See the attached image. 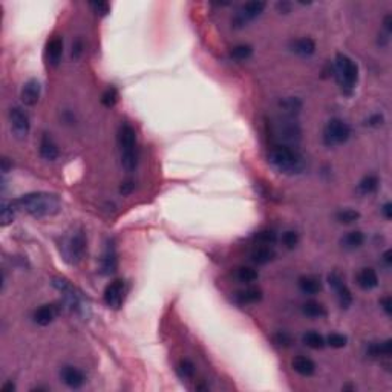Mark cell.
Segmentation results:
<instances>
[{
	"label": "cell",
	"mask_w": 392,
	"mask_h": 392,
	"mask_svg": "<svg viewBox=\"0 0 392 392\" xmlns=\"http://www.w3.org/2000/svg\"><path fill=\"white\" fill-rule=\"evenodd\" d=\"M16 206L34 218H48L54 216L60 212V201L55 194L37 191L23 194L16 201Z\"/></svg>",
	"instance_id": "1"
},
{
	"label": "cell",
	"mask_w": 392,
	"mask_h": 392,
	"mask_svg": "<svg viewBox=\"0 0 392 392\" xmlns=\"http://www.w3.org/2000/svg\"><path fill=\"white\" fill-rule=\"evenodd\" d=\"M270 162L273 164V167H276L279 172L284 173H290V175H296L303 172L306 162L305 158L302 156V153H299L297 150L291 149L290 146H277L270 152Z\"/></svg>",
	"instance_id": "2"
},
{
	"label": "cell",
	"mask_w": 392,
	"mask_h": 392,
	"mask_svg": "<svg viewBox=\"0 0 392 392\" xmlns=\"http://www.w3.org/2000/svg\"><path fill=\"white\" fill-rule=\"evenodd\" d=\"M118 141L121 149V164L127 172H132L136 169L138 164V153H136V132L135 129L123 123L118 132Z\"/></svg>",
	"instance_id": "3"
},
{
	"label": "cell",
	"mask_w": 392,
	"mask_h": 392,
	"mask_svg": "<svg viewBox=\"0 0 392 392\" xmlns=\"http://www.w3.org/2000/svg\"><path fill=\"white\" fill-rule=\"evenodd\" d=\"M335 78L339 85L345 89H352L358 80L357 65L343 54H339L335 57Z\"/></svg>",
	"instance_id": "4"
},
{
	"label": "cell",
	"mask_w": 392,
	"mask_h": 392,
	"mask_svg": "<svg viewBox=\"0 0 392 392\" xmlns=\"http://www.w3.org/2000/svg\"><path fill=\"white\" fill-rule=\"evenodd\" d=\"M351 136V127L348 123H345L340 118H332L328 121L323 130V143L328 147H334L339 144H343Z\"/></svg>",
	"instance_id": "5"
},
{
	"label": "cell",
	"mask_w": 392,
	"mask_h": 392,
	"mask_svg": "<svg viewBox=\"0 0 392 392\" xmlns=\"http://www.w3.org/2000/svg\"><path fill=\"white\" fill-rule=\"evenodd\" d=\"M86 251V238L83 235V232H77L74 233L71 238H68L63 244V253H65V259L69 264H78Z\"/></svg>",
	"instance_id": "6"
},
{
	"label": "cell",
	"mask_w": 392,
	"mask_h": 392,
	"mask_svg": "<svg viewBox=\"0 0 392 392\" xmlns=\"http://www.w3.org/2000/svg\"><path fill=\"white\" fill-rule=\"evenodd\" d=\"M10 124H11V132L14 133L16 138L19 139H25L30 133V117L28 114L20 109V107H13L10 110Z\"/></svg>",
	"instance_id": "7"
},
{
	"label": "cell",
	"mask_w": 392,
	"mask_h": 392,
	"mask_svg": "<svg viewBox=\"0 0 392 392\" xmlns=\"http://www.w3.org/2000/svg\"><path fill=\"white\" fill-rule=\"evenodd\" d=\"M264 8H265V4H264V2H248V4H245V5L241 8V11L236 14V17L233 19V25H235L236 28L245 26L248 22H251V20H255L256 17H259V16L262 14Z\"/></svg>",
	"instance_id": "8"
},
{
	"label": "cell",
	"mask_w": 392,
	"mask_h": 392,
	"mask_svg": "<svg viewBox=\"0 0 392 392\" xmlns=\"http://www.w3.org/2000/svg\"><path fill=\"white\" fill-rule=\"evenodd\" d=\"M276 136L281 143H285V144L297 143L300 139V127L294 121H282L276 127Z\"/></svg>",
	"instance_id": "9"
},
{
	"label": "cell",
	"mask_w": 392,
	"mask_h": 392,
	"mask_svg": "<svg viewBox=\"0 0 392 392\" xmlns=\"http://www.w3.org/2000/svg\"><path fill=\"white\" fill-rule=\"evenodd\" d=\"M328 282H329L331 288L335 291L340 306H342V308H348V306L352 303V296H351L349 288L345 285L342 276H340L339 273H332V274L328 276Z\"/></svg>",
	"instance_id": "10"
},
{
	"label": "cell",
	"mask_w": 392,
	"mask_h": 392,
	"mask_svg": "<svg viewBox=\"0 0 392 392\" xmlns=\"http://www.w3.org/2000/svg\"><path fill=\"white\" fill-rule=\"evenodd\" d=\"M124 299V282L123 281H114L110 282L104 290V302L107 306L117 310L121 306Z\"/></svg>",
	"instance_id": "11"
},
{
	"label": "cell",
	"mask_w": 392,
	"mask_h": 392,
	"mask_svg": "<svg viewBox=\"0 0 392 392\" xmlns=\"http://www.w3.org/2000/svg\"><path fill=\"white\" fill-rule=\"evenodd\" d=\"M60 378L68 387H72V389L81 387L86 381L85 374L75 366H63L60 371Z\"/></svg>",
	"instance_id": "12"
},
{
	"label": "cell",
	"mask_w": 392,
	"mask_h": 392,
	"mask_svg": "<svg viewBox=\"0 0 392 392\" xmlns=\"http://www.w3.org/2000/svg\"><path fill=\"white\" fill-rule=\"evenodd\" d=\"M62 55H63V42L60 37H54L52 40L48 42L46 45V59H48V63L54 68L59 66L60 60H62Z\"/></svg>",
	"instance_id": "13"
},
{
	"label": "cell",
	"mask_w": 392,
	"mask_h": 392,
	"mask_svg": "<svg viewBox=\"0 0 392 392\" xmlns=\"http://www.w3.org/2000/svg\"><path fill=\"white\" fill-rule=\"evenodd\" d=\"M39 98H40V83L37 80L26 81L22 89V101L26 106H34L37 104Z\"/></svg>",
	"instance_id": "14"
},
{
	"label": "cell",
	"mask_w": 392,
	"mask_h": 392,
	"mask_svg": "<svg viewBox=\"0 0 392 392\" xmlns=\"http://www.w3.org/2000/svg\"><path fill=\"white\" fill-rule=\"evenodd\" d=\"M39 150H40V156H42L43 159H46V161H55V159L59 158V153H60L57 144H55V143L52 141V138L48 136V135H43V136H42Z\"/></svg>",
	"instance_id": "15"
},
{
	"label": "cell",
	"mask_w": 392,
	"mask_h": 392,
	"mask_svg": "<svg viewBox=\"0 0 392 392\" xmlns=\"http://www.w3.org/2000/svg\"><path fill=\"white\" fill-rule=\"evenodd\" d=\"M261 299H262V291L259 288H247L235 294V300L239 305H253V303H258Z\"/></svg>",
	"instance_id": "16"
},
{
	"label": "cell",
	"mask_w": 392,
	"mask_h": 392,
	"mask_svg": "<svg viewBox=\"0 0 392 392\" xmlns=\"http://www.w3.org/2000/svg\"><path fill=\"white\" fill-rule=\"evenodd\" d=\"M291 365H293V369H294L297 374L305 375V377L313 375V374H314V371H316V365H314V361H313L311 358H308V357H303V355H297V357H294V358H293V361H291Z\"/></svg>",
	"instance_id": "17"
},
{
	"label": "cell",
	"mask_w": 392,
	"mask_h": 392,
	"mask_svg": "<svg viewBox=\"0 0 392 392\" xmlns=\"http://www.w3.org/2000/svg\"><path fill=\"white\" fill-rule=\"evenodd\" d=\"M357 284L363 290H372L378 285V277L377 273L372 268H363L357 274Z\"/></svg>",
	"instance_id": "18"
},
{
	"label": "cell",
	"mask_w": 392,
	"mask_h": 392,
	"mask_svg": "<svg viewBox=\"0 0 392 392\" xmlns=\"http://www.w3.org/2000/svg\"><path fill=\"white\" fill-rule=\"evenodd\" d=\"M55 306L52 305H43L40 306L36 313H34V322L40 326H46L49 325L54 319H55Z\"/></svg>",
	"instance_id": "19"
},
{
	"label": "cell",
	"mask_w": 392,
	"mask_h": 392,
	"mask_svg": "<svg viewBox=\"0 0 392 392\" xmlns=\"http://www.w3.org/2000/svg\"><path fill=\"white\" fill-rule=\"evenodd\" d=\"M291 51L296 52L297 55H302V57H308L311 54H314L316 51V45L311 39L308 37H303V39H297L291 43Z\"/></svg>",
	"instance_id": "20"
},
{
	"label": "cell",
	"mask_w": 392,
	"mask_h": 392,
	"mask_svg": "<svg viewBox=\"0 0 392 392\" xmlns=\"http://www.w3.org/2000/svg\"><path fill=\"white\" fill-rule=\"evenodd\" d=\"M101 270H103V274H112L117 270V255H115V248L112 247V244L107 245V248L103 255Z\"/></svg>",
	"instance_id": "21"
},
{
	"label": "cell",
	"mask_w": 392,
	"mask_h": 392,
	"mask_svg": "<svg viewBox=\"0 0 392 392\" xmlns=\"http://www.w3.org/2000/svg\"><path fill=\"white\" fill-rule=\"evenodd\" d=\"M274 256H276V253H274V250L270 248V247H258V248H255V250L251 251V255H250L251 261H253L255 264H258V265H265V264L271 262V261L274 259Z\"/></svg>",
	"instance_id": "22"
},
{
	"label": "cell",
	"mask_w": 392,
	"mask_h": 392,
	"mask_svg": "<svg viewBox=\"0 0 392 392\" xmlns=\"http://www.w3.org/2000/svg\"><path fill=\"white\" fill-rule=\"evenodd\" d=\"M363 241H365L363 233L355 230V232H349V233H346V235L340 239V245H342L345 250H355V248L361 247Z\"/></svg>",
	"instance_id": "23"
},
{
	"label": "cell",
	"mask_w": 392,
	"mask_h": 392,
	"mask_svg": "<svg viewBox=\"0 0 392 392\" xmlns=\"http://www.w3.org/2000/svg\"><path fill=\"white\" fill-rule=\"evenodd\" d=\"M299 288L305 294H317L322 290V284L311 276H305L299 279Z\"/></svg>",
	"instance_id": "24"
},
{
	"label": "cell",
	"mask_w": 392,
	"mask_h": 392,
	"mask_svg": "<svg viewBox=\"0 0 392 392\" xmlns=\"http://www.w3.org/2000/svg\"><path fill=\"white\" fill-rule=\"evenodd\" d=\"M302 311L303 314H306L308 317L311 319H320V317H325L326 316V310L322 303L319 302H306L303 306H302Z\"/></svg>",
	"instance_id": "25"
},
{
	"label": "cell",
	"mask_w": 392,
	"mask_h": 392,
	"mask_svg": "<svg viewBox=\"0 0 392 392\" xmlns=\"http://www.w3.org/2000/svg\"><path fill=\"white\" fill-rule=\"evenodd\" d=\"M303 343L311 349H322L326 345L325 339L319 332H314V331H310L303 335Z\"/></svg>",
	"instance_id": "26"
},
{
	"label": "cell",
	"mask_w": 392,
	"mask_h": 392,
	"mask_svg": "<svg viewBox=\"0 0 392 392\" xmlns=\"http://www.w3.org/2000/svg\"><path fill=\"white\" fill-rule=\"evenodd\" d=\"M235 276L239 282H244V284H251L258 279V271L250 268V267H239L236 271H235Z\"/></svg>",
	"instance_id": "27"
},
{
	"label": "cell",
	"mask_w": 392,
	"mask_h": 392,
	"mask_svg": "<svg viewBox=\"0 0 392 392\" xmlns=\"http://www.w3.org/2000/svg\"><path fill=\"white\" fill-rule=\"evenodd\" d=\"M369 354L377 357V355H390L392 352V342L390 340H386L383 343H374L369 346Z\"/></svg>",
	"instance_id": "28"
},
{
	"label": "cell",
	"mask_w": 392,
	"mask_h": 392,
	"mask_svg": "<svg viewBox=\"0 0 392 392\" xmlns=\"http://www.w3.org/2000/svg\"><path fill=\"white\" fill-rule=\"evenodd\" d=\"M377 187H378V179H377V176L371 175V176L363 178V181L358 184V191L363 194H369V193L375 191Z\"/></svg>",
	"instance_id": "29"
},
{
	"label": "cell",
	"mask_w": 392,
	"mask_h": 392,
	"mask_svg": "<svg viewBox=\"0 0 392 392\" xmlns=\"http://www.w3.org/2000/svg\"><path fill=\"white\" fill-rule=\"evenodd\" d=\"M253 52V48L250 45H238L232 49L230 55L232 59L238 60V62H242V60H247Z\"/></svg>",
	"instance_id": "30"
},
{
	"label": "cell",
	"mask_w": 392,
	"mask_h": 392,
	"mask_svg": "<svg viewBox=\"0 0 392 392\" xmlns=\"http://www.w3.org/2000/svg\"><path fill=\"white\" fill-rule=\"evenodd\" d=\"M358 218H360V213L355 212V210H351V209H346V210H342V212L337 213V221L340 224H352Z\"/></svg>",
	"instance_id": "31"
},
{
	"label": "cell",
	"mask_w": 392,
	"mask_h": 392,
	"mask_svg": "<svg viewBox=\"0 0 392 392\" xmlns=\"http://www.w3.org/2000/svg\"><path fill=\"white\" fill-rule=\"evenodd\" d=\"M281 107L288 114H294V112H299V109L302 107V103L299 98L290 97V98H285L281 101Z\"/></svg>",
	"instance_id": "32"
},
{
	"label": "cell",
	"mask_w": 392,
	"mask_h": 392,
	"mask_svg": "<svg viewBox=\"0 0 392 392\" xmlns=\"http://www.w3.org/2000/svg\"><path fill=\"white\" fill-rule=\"evenodd\" d=\"M14 206L10 203H2V226H8L14 221Z\"/></svg>",
	"instance_id": "33"
},
{
	"label": "cell",
	"mask_w": 392,
	"mask_h": 392,
	"mask_svg": "<svg viewBox=\"0 0 392 392\" xmlns=\"http://www.w3.org/2000/svg\"><path fill=\"white\" fill-rule=\"evenodd\" d=\"M282 244H284V247L288 248V250L296 248L297 244H299V235H297L296 232H293V230L285 232V233L282 235Z\"/></svg>",
	"instance_id": "34"
},
{
	"label": "cell",
	"mask_w": 392,
	"mask_h": 392,
	"mask_svg": "<svg viewBox=\"0 0 392 392\" xmlns=\"http://www.w3.org/2000/svg\"><path fill=\"white\" fill-rule=\"evenodd\" d=\"M255 239L261 244H265V245H270V244H274L276 242V233L271 232V230H261L255 235Z\"/></svg>",
	"instance_id": "35"
},
{
	"label": "cell",
	"mask_w": 392,
	"mask_h": 392,
	"mask_svg": "<svg viewBox=\"0 0 392 392\" xmlns=\"http://www.w3.org/2000/svg\"><path fill=\"white\" fill-rule=\"evenodd\" d=\"M178 372L182 378H190L194 374V366L188 360H181L179 365H178Z\"/></svg>",
	"instance_id": "36"
},
{
	"label": "cell",
	"mask_w": 392,
	"mask_h": 392,
	"mask_svg": "<svg viewBox=\"0 0 392 392\" xmlns=\"http://www.w3.org/2000/svg\"><path fill=\"white\" fill-rule=\"evenodd\" d=\"M117 101H118V92H117L115 88H109V89L103 94V97H101V103H103L104 106H107V107H112Z\"/></svg>",
	"instance_id": "37"
},
{
	"label": "cell",
	"mask_w": 392,
	"mask_h": 392,
	"mask_svg": "<svg viewBox=\"0 0 392 392\" xmlns=\"http://www.w3.org/2000/svg\"><path fill=\"white\" fill-rule=\"evenodd\" d=\"M346 342H348V339L345 335L339 334V332H334V334L328 335V339H326V343L331 348H343L346 345Z\"/></svg>",
	"instance_id": "38"
},
{
	"label": "cell",
	"mask_w": 392,
	"mask_h": 392,
	"mask_svg": "<svg viewBox=\"0 0 392 392\" xmlns=\"http://www.w3.org/2000/svg\"><path fill=\"white\" fill-rule=\"evenodd\" d=\"M274 343H277L279 346L287 348V346H290L293 343V339L287 332H277V334H274Z\"/></svg>",
	"instance_id": "39"
},
{
	"label": "cell",
	"mask_w": 392,
	"mask_h": 392,
	"mask_svg": "<svg viewBox=\"0 0 392 392\" xmlns=\"http://www.w3.org/2000/svg\"><path fill=\"white\" fill-rule=\"evenodd\" d=\"M91 8L95 11V14L98 16H106L109 13V4L106 2H92L91 4Z\"/></svg>",
	"instance_id": "40"
},
{
	"label": "cell",
	"mask_w": 392,
	"mask_h": 392,
	"mask_svg": "<svg viewBox=\"0 0 392 392\" xmlns=\"http://www.w3.org/2000/svg\"><path fill=\"white\" fill-rule=\"evenodd\" d=\"M380 305H381V308L384 310V313H386L387 316L392 314V299H390L389 296L383 297V299L380 300Z\"/></svg>",
	"instance_id": "41"
},
{
	"label": "cell",
	"mask_w": 392,
	"mask_h": 392,
	"mask_svg": "<svg viewBox=\"0 0 392 392\" xmlns=\"http://www.w3.org/2000/svg\"><path fill=\"white\" fill-rule=\"evenodd\" d=\"M133 188H135V184H133V182H130V181H129V182H124V184L120 187V193H123V194H129Z\"/></svg>",
	"instance_id": "42"
},
{
	"label": "cell",
	"mask_w": 392,
	"mask_h": 392,
	"mask_svg": "<svg viewBox=\"0 0 392 392\" xmlns=\"http://www.w3.org/2000/svg\"><path fill=\"white\" fill-rule=\"evenodd\" d=\"M381 121H383V117L374 115V117H371V118L366 121V124H368V126H378V124H381Z\"/></svg>",
	"instance_id": "43"
},
{
	"label": "cell",
	"mask_w": 392,
	"mask_h": 392,
	"mask_svg": "<svg viewBox=\"0 0 392 392\" xmlns=\"http://www.w3.org/2000/svg\"><path fill=\"white\" fill-rule=\"evenodd\" d=\"M381 212H383V215H384L386 219H390V218H392V206H390L389 203H386V204L383 206Z\"/></svg>",
	"instance_id": "44"
},
{
	"label": "cell",
	"mask_w": 392,
	"mask_h": 392,
	"mask_svg": "<svg viewBox=\"0 0 392 392\" xmlns=\"http://www.w3.org/2000/svg\"><path fill=\"white\" fill-rule=\"evenodd\" d=\"M290 8H291V4H288V2H279L277 4V10L281 11V13H290Z\"/></svg>",
	"instance_id": "45"
},
{
	"label": "cell",
	"mask_w": 392,
	"mask_h": 392,
	"mask_svg": "<svg viewBox=\"0 0 392 392\" xmlns=\"http://www.w3.org/2000/svg\"><path fill=\"white\" fill-rule=\"evenodd\" d=\"M83 48V45H81V42H77V45L74 46V49H72V57L74 59H78L80 57V54H81V49Z\"/></svg>",
	"instance_id": "46"
},
{
	"label": "cell",
	"mask_w": 392,
	"mask_h": 392,
	"mask_svg": "<svg viewBox=\"0 0 392 392\" xmlns=\"http://www.w3.org/2000/svg\"><path fill=\"white\" fill-rule=\"evenodd\" d=\"M2 390H4V392H8V390H14V384H13L11 381H8V383H7V384L2 387Z\"/></svg>",
	"instance_id": "47"
},
{
	"label": "cell",
	"mask_w": 392,
	"mask_h": 392,
	"mask_svg": "<svg viewBox=\"0 0 392 392\" xmlns=\"http://www.w3.org/2000/svg\"><path fill=\"white\" fill-rule=\"evenodd\" d=\"M390 16H386V19H384V26H386V30L387 31H390Z\"/></svg>",
	"instance_id": "48"
},
{
	"label": "cell",
	"mask_w": 392,
	"mask_h": 392,
	"mask_svg": "<svg viewBox=\"0 0 392 392\" xmlns=\"http://www.w3.org/2000/svg\"><path fill=\"white\" fill-rule=\"evenodd\" d=\"M384 261H386L387 264H390V251H386V253H384Z\"/></svg>",
	"instance_id": "49"
}]
</instances>
